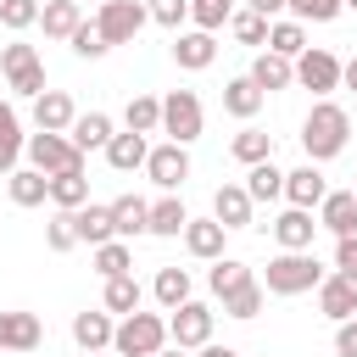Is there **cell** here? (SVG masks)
I'll use <instances>...</instances> for the list:
<instances>
[{"label":"cell","mask_w":357,"mask_h":357,"mask_svg":"<svg viewBox=\"0 0 357 357\" xmlns=\"http://www.w3.org/2000/svg\"><path fill=\"white\" fill-rule=\"evenodd\" d=\"M262 301H268V284H262V279H251V284H240V290H229V296H223V318L251 324V318L262 312Z\"/></svg>","instance_id":"8d00e7d4"},{"label":"cell","mask_w":357,"mask_h":357,"mask_svg":"<svg viewBox=\"0 0 357 357\" xmlns=\"http://www.w3.org/2000/svg\"><path fill=\"white\" fill-rule=\"evenodd\" d=\"M84 201H89V178H84V167H73V173H50V206L78 212Z\"/></svg>","instance_id":"1f68e13d"},{"label":"cell","mask_w":357,"mask_h":357,"mask_svg":"<svg viewBox=\"0 0 357 357\" xmlns=\"http://www.w3.org/2000/svg\"><path fill=\"white\" fill-rule=\"evenodd\" d=\"M173 61H178L184 73H206V67L218 61V39H212L206 28H178V33H173Z\"/></svg>","instance_id":"8fae6325"},{"label":"cell","mask_w":357,"mask_h":357,"mask_svg":"<svg viewBox=\"0 0 357 357\" xmlns=\"http://www.w3.org/2000/svg\"><path fill=\"white\" fill-rule=\"evenodd\" d=\"M318 312L329 318V324H346V318H357V273H324V284H318Z\"/></svg>","instance_id":"30bf717a"},{"label":"cell","mask_w":357,"mask_h":357,"mask_svg":"<svg viewBox=\"0 0 357 357\" xmlns=\"http://www.w3.org/2000/svg\"><path fill=\"white\" fill-rule=\"evenodd\" d=\"M184 223H190L184 201H178L173 190H162V201H151V234H162V240H178V234H184Z\"/></svg>","instance_id":"f1b7e54d"},{"label":"cell","mask_w":357,"mask_h":357,"mask_svg":"<svg viewBox=\"0 0 357 357\" xmlns=\"http://www.w3.org/2000/svg\"><path fill=\"white\" fill-rule=\"evenodd\" d=\"M296 84H301V89H312L318 100H329V95L340 89V56H335V50H324V45H307V50L296 56Z\"/></svg>","instance_id":"52a82bcc"},{"label":"cell","mask_w":357,"mask_h":357,"mask_svg":"<svg viewBox=\"0 0 357 357\" xmlns=\"http://www.w3.org/2000/svg\"><path fill=\"white\" fill-rule=\"evenodd\" d=\"M340 89H351V95H357V56H351V61H340Z\"/></svg>","instance_id":"f907efd6"},{"label":"cell","mask_w":357,"mask_h":357,"mask_svg":"<svg viewBox=\"0 0 357 357\" xmlns=\"http://www.w3.org/2000/svg\"><path fill=\"white\" fill-rule=\"evenodd\" d=\"M145 156H151V134H134V128L112 134V145H106V162H112L117 173H139Z\"/></svg>","instance_id":"603a6c76"},{"label":"cell","mask_w":357,"mask_h":357,"mask_svg":"<svg viewBox=\"0 0 357 357\" xmlns=\"http://www.w3.org/2000/svg\"><path fill=\"white\" fill-rule=\"evenodd\" d=\"M346 11H357V0H346Z\"/></svg>","instance_id":"9f6ffc18"},{"label":"cell","mask_w":357,"mask_h":357,"mask_svg":"<svg viewBox=\"0 0 357 357\" xmlns=\"http://www.w3.org/2000/svg\"><path fill=\"white\" fill-rule=\"evenodd\" d=\"M296 22H335L340 11H346V0H290L284 6Z\"/></svg>","instance_id":"ee69618b"},{"label":"cell","mask_w":357,"mask_h":357,"mask_svg":"<svg viewBox=\"0 0 357 357\" xmlns=\"http://www.w3.org/2000/svg\"><path fill=\"white\" fill-rule=\"evenodd\" d=\"M145 173H151V184L156 190H184V178H190V145H178V139H167V145H151V156H145Z\"/></svg>","instance_id":"9c48e42d"},{"label":"cell","mask_w":357,"mask_h":357,"mask_svg":"<svg viewBox=\"0 0 357 357\" xmlns=\"http://www.w3.org/2000/svg\"><path fill=\"white\" fill-rule=\"evenodd\" d=\"M335 268H340V273H357V229L335 240Z\"/></svg>","instance_id":"7dc6e473"},{"label":"cell","mask_w":357,"mask_h":357,"mask_svg":"<svg viewBox=\"0 0 357 357\" xmlns=\"http://www.w3.org/2000/svg\"><path fill=\"white\" fill-rule=\"evenodd\" d=\"M223 245H229V229H223L218 218H190V223H184V251H190L195 262H218V257H229Z\"/></svg>","instance_id":"4fadbf2b"},{"label":"cell","mask_w":357,"mask_h":357,"mask_svg":"<svg viewBox=\"0 0 357 357\" xmlns=\"http://www.w3.org/2000/svg\"><path fill=\"white\" fill-rule=\"evenodd\" d=\"M73 117H78V106H73V95H67V89H45V95H33V128L67 134V128H73Z\"/></svg>","instance_id":"ac0fdd59"},{"label":"cell","mask_w":357,"mask_h":357,"mask_svg":"<svg viewBox=\"0 0 357 357\" xmlns=\"http://www.w3.org/2000/svg\"><path fill=\"white\" fill-rule=\"evenodd\" d=\"M156 357H190V351H184V346H162Z\"/></svg>","instance_id":"f5cc1de1"},{"label":"cell","mask_w":357,"mask_h":357,"mask_svg":"<svg viewBox=\"0 0 357 357\" xmlns=\"http://www.w3.org/2000/svg\"><path fill=\"white\" fill-rule=\"evenodd\" d=\"M0 357H6V351H0Z\"/></svg>","instance_id":"91938a15"},{"label":"cell","mask_w":357,"mask_h":357,"mask_svg":"<svg viewBox=\"0 0 357 357\" xmlns=\"http://www.w3.org/2000/svg\"><path fill=\"white\" fill-rule=\"evenodd\" d=\"M39 340H45V324L33 318V312H0V351H39Z\"/></svg>","instance_id":"2e32d148"},{"label":"cell","mask_w":357,"mask_h":357,"mask_svg":"<svg viewBox=\"0 0 357 357\" xmlns=\"http://www.w3.org/2000/svg\"><path fill=\"white\" fill-rule=\"evenodd\" d=\"M318 229H329L335 240L351 234V229H357V195H351V190H329V195L318 201Z\"/></svg>","instance_id":"7402d4cb"},{"label":"cell","mask_w":357,"mask_h":357,"mask_svg":"<svg viewBox=\"0 0 357 357\" xmlns=\"http://www.w3.org/2000/svg\"><path fill=\"white\" fill-rule=\"evenodd\" d=\"M240 11V0H190V22L195 28H206V33H218V28H229V17Z\"/></svg>","instance_id":"60d3db41"},{"label":"cell","mask_w":357,"mask_h":357,"mask_svg":"<svg viewBox=\"0 0 357 357\" xmlns=\"http://www.w3.org/2000/svg\"><path fill=\"white\" fill-rule=\"evenodd\" d=\"M195 357H240V351H234V346H218V340H206Z\"/></svg>","instance_id":"816d5d0a"},{"label":"cell","mask_w":357,"mask_h":357,"mask_svg":"<svg viewBox=\"0 0 357 357\" xmlns=\"http://www.w3.org/2000/svg\"><path fill=\"white\" fill-rule=\"evenodd\" d=\"M245 190H251V201H279L284 195V167L273 156L257 162V167H245Z\"/></svg>","instance_id":"e575fe53"},{"label":"cell","mask_w":357,"mask_h":357,"mask_svg":"<svg viewBox=\"0 0 357 357\" xmlns=\"http://www.w3.org/2000/svg\"><path fill=\"white\" fill-rule=\"evenodd\" d=\"M268 22H273V17H262V11H251V6H240V11L229 17V33H234L240 45H257V50H268Z\"/></svg>","instance_id":"74e56055"},{"label":"cell","mask_w":357,"mask_h":357,"mask_svg":"<svg viewBox=\"0 0 357 357\" xmlns=\"http://www.w3.org/2000/svg\"><path fill=\"white\" fill-rule=\"evenodd\" d=\"M6 190H11L17 206H45V201H50V173H39V167H17V173H6Z\"/></svg>","instance_id":"4316f807"},{"label":"cell","mask_w":357,"mask_h":357,"mask_svg":"<svg viewBox=\"0 0 357 357\" xmlns=\"http://www.w3.org/2000/svg\"><path fill=\"white\" fill-rule=\"evenodd\" d=\"M346 139H351V117H346V106H335V100H312V112L301 117V151H307V162H335V156L346 151Z\"/></svg>","instance_id":"6da1fadb"},{"label":"cell","mask_w":357,"mask_h":357,"mask_svg":"<svg viewBox=\"0 0 357 357\" xmlns=\"http://www.w3.org/2000/svg\"><path fill=\"white\" fill-rule=\"evenodd\" d=\"M262 284H268V296H307L324 284V268L312 251H279V257H268Z\"/></svg>","instance_id":"7a4b0ae2"},{"label":"cell","mask_w":357,"mask_h":357,"mask_svg":"<svg viewBox=\"0 0 357 357\" xmlns=\"http://www.w3.org/2000/svg\"><path fill=\"white\" fill-rule=\"evenodd\" d=\"M22 151H28V134L17 128V112H6V117H0V178H6V173H17Z\"/></svg>","instance_id":"ab89813d"},{"label":"cell","mask_w":357,"mask_h":357,"mask_svg":"<svg viewBox=\"0 0 357 357\" xmlns=\"http://www.w3.org/2000/svg\"><path fill=\"white\" fill-rule=\"evenodd\" d=\"M28 167H39V173H73V167H84V151L67 139V134H50V128H39V134H28Z\"/></svg>","instance_id":"8992f818"},{"label":"cell","mask_w":357,"mask_h":357,"mask_svg":"<svg viewBox=\"0 0 357 357\" xmlns=\"http://www.w3.org/2000/svg\"><path fill=\"white\" fill-rule=\"evenodd\" d=\"M335 357H357V318L335 324Z\"/></svg>","instance_id":"c3c4849f"},{"label":"cell","mask_w":357,"mask_h":357,"mask_svg":"<svg viewBox=\"0 0 357 357\" xmlns=\"http://www.w3.org/2000/svg\"><path fill=\"white\" fill-rule=\"evenodd\" d=\"M78 6H89V0H78ZM95 6H100V0H95Z\"/></svg>","instance_id":"6f0895ef"},{"label":"cell","mask_w":357,"mask_h":357,"mask_svg":"<svg viewBox=\"0 0 357 357\" xmlns=\"http://www.w3.org/2000/svg\"><path fill=\"white\" fill-rule=\"evenodd\" d=\"M112 335H117V318H112L106 307H95V312H73V340H78V351H106Z\"/></svg>","instance_id":"ffe728a7"},{"label":"cell","mask_w":357,"mask_h":357,"mask_svg":"<svg viewBox=\"0 0 357 357\" xmlns=\"http://www.w3.org/2000/svg\"><path fill=\"white\" fill-rule=\"evenodd\" d=\"M145 22H151L145 0H100L95 6V28L106 33V45H134Z\"/></svg>","instance_id":"5b68a950"},{"label":"cell","mask_w":357,"mask_h":357,"mask_svg":"<svg viewBox=\"0 0 357 357\" xmlns=\"http://www.w3.org/2000/svg\"><path fill=\"white\" fill-rule=\"evenodd\" d=\"M145 11H151V22H162V28H184L190 22V0H145Z\"/></svg>","instance_id":"bcb514c9"},{"label":"cell","mask_w":357,"mask_h":357,"mask_svg":"<svg viewBox=\"0 0 357 357\" xmlns=\"http://www.w3.org/2000/svg\"><path fill=\"white\" fill-rule=\"evenodd\" d=\"M212 318H218V312H212L206 301H195V296H190L184 307H173V312H167V340H173V346H184V351H201V346L212 340Z\"/></svg>","instance_id":"ba28073f"},{"label":"cell","mask_w":357,"mask_h":357,"mask_svg":"<svg viewBox=\"0 0 357 357\" xmlns=\"http://www.w3.org/2000/svg\"><path fill=\"white\" fill-rule=\"evenodd\" d=\"M73 229H78V245H106V240H117V223H112V201L100 206V201H84L78 212H73Z\"/></svg>","instance_id":"9a60e30c"},{"label":"cell","mask_w":357,"mask_h":357,"mask_svg":"<svg viewBox=\"0 0 357 357\" xmlns=\"http://www.w3.org/2000/svg\"><path fill=\"white\" fill-rule=\"evenodd\" d=\"M78 357H100V351H78Z\"/></svg>","instance_id":"db71d44e"},{"label":"cell","mask_w":357,"mask_h":357,"mask_svg":"<svg viewBox=\"0 0 357 357\" xmlns=\"http://www.w3.org/2000/svg\"><path fill=\"white\" fill-rule=\"evenodd\" d=\"M95 273H100V279L134 273V245H128V240H106V245H95Z\"/></svg>","instance_id":"f35d334b"},{"label":"cell","mask_w":357,"mask_h":357,"mask_svg":"<svg viewBox=\"0 0 357 357\" xmlns=\"http://www.w3.org/2000/svg\"><path fill=\"white\" fill-rule=\"evenodd\" d=\"M45 245H50V251H73V245H78V229H73V212H61V206H56V218L45 223Z\"/></svg>","instance_id":"f6af8a7d"},{"label":"cell","mask_w":357,"mask_h":357,"mask_svg":"<svg viewBox=\"0 0 357 357\" xmlns=\"http://www.w3.org/2000/svg\"><path fill=\"white\" fill-rule=\"evenodd\" d=\"M112 134H117V123H112L106 112H78V117H73V128H67V139H73L84 156H89V151H106V145H112Z\"/></svg>","instance_id":"44dd1931"},{"label":"cell","mask_w":357,"mask_h":357,"mask_svg":"<svg viewBox=\"0 0 357 357\" xmlns=\"http://www.w3.org/2000/svg\"><path fill=\"white\" fill-rule=\"evenodd\" d=\"M67 45H73V56H84V61H100V56L112 50V45H106V33L95 28V17H84V22H78V33H73Z\"/></svg>","instance_id":"b9f144b4"},{"label":"cell","mask_w":357,"mask_h":357,"mask_svg":"<svg viewBox=\"0 0 357 357\" xmlns=\"http://www.w3.org/2000/svg\"><path fill=\"white\" fill-rule=\"evenodd\" d=\"M6 112H11V106H6V100H0V117H6Z\"/></svg>","instance_id":"11a10c76"},{"label":"cell","mask_w":357,"mask_h":357,"mask_svg":"<svg viewBox=\"0 0 357 357\" xmlns=\"http://www.w3.org/2000/svg\"><path fill=\"white\" fill-rule=\"evenodd\" d=\"M351 195H357V184H351Z\"/></svg>","instance_id":"680465c9"},{"label":"cell","mask_w":357,"mask_h":357,"mask_svg":"<svg viewBox=\"0 0 357 357\" xmlns=\"http://www.w3.org/2000/svg\"><path fill=\"white\" fill-rule=\"evenodd\" d=\"M123 128H134V134H162V95H128Z\"/></svg>","instance_id":"4dcf8cb0"},{"label":"cell","mask_w":357,"mask_h":357,"mask_svg":"<svg viewBox=\"0 0 357 357\" xmlns=\"http://www.w3.org/2000/svg\"><path fill=\"white\" fill-rule=\"evenodd\" d=\"M201 128H206L201 95H195V89H167V95H162V134L178 139V145H195Z\"/></svg>","instance_id":"277c9868"},{"label":"cell","mask_w":357,"mask_h":357,"mask_svg":"<svg viewBox=\"0 0 357 357\" xmlns=\"http://www.w3.org/2000/svg\"><path fill=\"white\" fill-rule=\"evenodd\" d=\"M324 195H329V184H324L318 162H301V167H290V173H284V201H290V206L318 212V201H324Z\"/></svg>","instance_id":"5bb4252c"},{"label":"cell","mask_w":357,"mask_h":357,"mask_svg":"<svg viewBox=\"0 0 357 357\" xmlns=\"http://www.w3.org/2000/svg\"><path fill=\"white\" fill-rule=\"evenodd\" d=\"M78 22H84V6H78V0H45V6H39V28H45V39H73Z\"/></svg>","instance_id":"484cf974"},{"label":"cell","mask_w":357,"mask_h":357,"mask_svg":"<svg viewBox=\"0 0 357 357\" xmlns=\"http://www.w3.org/2000/svg\"><path fill=\"white\" fill-rule=\"evenodd\" d=\"M268 50H279V56H301L307 50V22H296V17H273L268 22Z\"/></svg>","instance_id":"d6a6232c"},{"label":"cell","mask_w":357,"mask_h":357,"mask_svg":"<svg viewBox=\"0 0 357 357\" xmlns=\"http://www.w3.org/2000/svg\"><path fill=\"white\" fill-rule=\"evenodd\" d=\"M251 84H257L262 95H279V89L296 84V61L279 56V50H257V61H251Z\"/></svg>","instance_id":"e0dca14e"},{"label":"cell","mask_w":357,"mask_h":357,"mask_svg":"<svg viewBox=\"0 0 357 357\" xmlns=\"http://www.w3.org/2000/svg\"><path fill=\"white\" fill-rule=\"evenodd\" d=\"M262 100H268V95L251 84V73H240V78H229V84H223V112H229V117H240V123H251V117L262 112Z\"/></svg>","instance_id":"d4e9b609"},{"label":"cell","mask_w":357,"mask_h":357,"mask_svg":"<svg viewBox=\"0 0 357 357\" xmlns=\"http://www.w3.org/2000/svg\"><path fill=\"white\" fill-rule=\"evenodd\" d=\"M33 22H39V0H0V28L28 33Z\"/></svg>","instance_id":"7bdbcfd3"},{"label":"cell","mask_w":357,"mask_h":357,"mask_svg":"<svg viewBox=\"0 0 357 357\" xmlns=\"http://www.w3.org/2000/svg\"><path fill=\"white\" fill-rule=\"evenodd\" d=\"M229 156H234V162H245V167H257V162H268V156H273V134H262V128H251V123H245V128L229 139Z\"/></svg>","instance_id":"836d02e7"},{"label":"cell","mask_w":357,"mask_h":357,"mask_svg":"<svg viewBox=\"0 0 357 357\" xmlns=\"http://www.w3.org/2000/svg\"><path fill=\"white\" fill-rule=\"evenodd\" d=\"M162 346H167V318L162 312H128V318H117V335H112L117 357H156Z\"/></svg>","instance_id":"3957f363"},{"label":"cell","mask_w":357,"mask_h":357,"mask_svg":"<svg viewBox=\"0 0 357 357\" xmlns=\"http://www.w3.org/2000/svg\"><path fill=\"white\" fill-rule=\"evenodd\" d=\"M139 301H145V290H139V279H134V273H117V279H106V290H100V307H106L112 318L139 312Z\"/></svg>","instance_id":"83f0119b"},{"label":"cell","mask_w":357,"mask_h":357,"mask_svg":"<svg viewBox=\"0 0 357 357\" xmlns=\"http://www.w3.org/2000/svg\"><path fill=\"white\" fill-rule=\"evenodd\" d=\"M251 190L245 184H218V195H212V218L223 223V229H251Z\"/></svg>","instance_id":"d6986e66"},{"label":"cell","mask_w":357,"mask_h":357,"mask_svg":"<svg viewBox=\"0 0 357 357\" xmlns=\"http://www.w3.org/2000/svg\"><path fill=\"white\" fill-rule=\"evenodd\" d=\"M240 6H251V11H262V17H279L290 0H240Z\"/></svg>","instance_id":"681fc988"},{"label":"cell","mask_w":357,"mask_h":357,"mask_svg":"<svg viewBox=\"0 0 357 357\" xmlns=\"http://www.w3.org/2000/svg\"><path fill=\"white\" fill-rule=\"evenodd\" d=\"M273 240H279V251H312V234H318V218L307 212V206H284L273 223Z\"/></svg>","instance_id":"7c38bea8"},{"label":"cell","mask_w":357,"mask_h":357,"mask_svg":"<svg viewBox=\"0 0 357 357\" xmlns=\"http://www.w3.org/2000/svg\"><path fill=\"white\" fill-rule=\"evenodd\" d=\"M151 296H156V307H162V312L184 307V301H190V268H156Z\"/></svg>","instance_id":"f546056e"},{"label":"cell","mask_w":357,"mask_h":357,"mask_svg":"<svg viewBox=\"0 0 357 357\" xmlns=\"http://www.w3.org/2000/svg\"><path fill=\"white\" fill-rule=\"evenodd\" d=\"M112 223H117V240L151 234V201H145V195H117V201H112Z\"/></svg>","instance_id":"cb8c5ba5"},{"label":"cell","mask_w":357,"mask_h":357,"mask_svg":"<svg viewBox=\"0 0 357 357\" xmlns=\"http://www.w3.org/2000/svg\"><path fill=\"white\" fill-rule=\"evenodd\" d=\"M257 273H251V262H240V257H218L212 262V273H206V284H212V296L223 301L229 290H240V284H251Z\"/></svg>","instance_id":"d590c367"}]
</instances>
